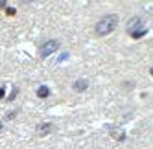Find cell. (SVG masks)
<instances>
[{"instance_id": "cell-3", "label": "cell", "mask_w": 153, "mask_h": 149, "mask_svg": "<svg viewBox=\"0 0 153 149\" xmlns=\"http://www.w3.org/2000/svg\"><path fill=\"white\" fill-rule=\"evenodd\" d=\"M142 30H146V28H144V20H142L140 17H133L127 22V31H129L131 35L137 33V31H142Z\"/></svg>"}, {"instance_id": "cell-11", "label": "cell", "mask_w": 153, "mask_h": 149, "mask_svg": "<svg viewBox=\"0 0 153 149\" xmlns=\"http://www.w3.org/2000/svg\"><path fill=\"white\" fill-rule=\"evenodd\" d=\"M0 98H4V89H0Z\"/></svg>"}, {"instance_id": "cell-8", "label": "cell", "mask_w": 153, "mask_h": 149, "mask_svg": "<svg viewBox=\"0 0 153 149\" xmlns=\"http://www.w3.org/2000/svg\"><path fill=\"white\" fill-rule=\"evenodd\" d=\"M146 31H148V30H142V31H137V33H133V35H131V37H133V39H138V37H144V35H146Z\"/></svg>"}, {"instance_id": "cell-5", "label": "cell", "mask_w": 153, "mask_h": 149, "mask_svg": "<svg viewBox=\"0 0 153 149\" xmlns=\"http://www.w3.org/2000/svg\"><path fill=\"white\" fill-rule=\"evenodd\" d=\"M87 87H89V81H87V79H78V81H74V85H72V89L76 92H85Z\"/></svg>"}, {"instance_id": "cell-9", "label": "cell", "mask_w": 153, "mask_h": 149, "mask_svg": "<svg viewBox=\"0 0 153 149\" xmlns=\"http://www.w3.org/2000/svg\"><path fill=\"white\" fill-rule=\"evenodd\" d=\"M6 11H7V15H15V9H13V7H7Z\"/></svg>"}, {"instance_id": "cell-2", "label": "cell", "mask_w": 153, "mask_h": 149, "mask_svg": "<svg viewBox=\"0 0 153 149\" xmlns=\"http://www.w3.org/2000/svg\"><path fill=\"white\" fill-rule=\"evenodd\" d=\"M57 50H59V41L50 39V41H46V42H42V44H41L39 55L41 57H48V55H52L53 52H57Z\"/></svg>"}, {"instance_id": "cell-10", "label": "cell", "mask_w": 153, "mask_h": 149, "mask_svg": "<svg viewBox=\"0 0 153 149\" xmlns=\"http://www.w3.org/2000/svg\"><path fill=\"white\" fill-rule=\"evenodd\" d=\"M0 7H6V0H0Z\"/></svg>"}, {"instance_id": "cell-6", "label": "cell", "mask_w": 153, "mask_h": 149, "mask_svg": "<svg viewBox=\"0 0 153 149\" xmlns=\"http://www.w3.org/2000/svg\"><path fill=\"white\" fill-rule=\"evenodd\" d=\"M37 96H39V98H48V96H50V89L46 87V85H41V87L37 89Z\"/></svg>"}, {"instance_id": "cell-12", "label": "cell", "mask_w": 153, "mask_h": 149, "mask_svg": "<svg viewBox=\"0 0 153 149\" xmlns=\"http://www.w3.org/2000/svg\"><path fill=\"white\" fill-rule=\"evenodd\" d=\"M0 129H2V122H0Z\"/></svg>"}, {"instance_id": "cell-4", "label": "cell", "mask_w": 153, "mask_h": 149, "mask_svg": "<svg viewBox=\"0 0 153 149\" xmlns=\"http://www.w3.org/2000/svg\"><path fill=\"white\" fill-rule=\"evenodd\" d=\"M52 129H53V125H52L50 122H42V123L37 125V134H39V136H46Z\"/></svg>"}, {"instance_id": "cell-7", "label": "cell", "mask_w": 153, "mask_h": 149, "mask_svg": "<svg viewBox=\"0 0 153 149\" xmlns=\"http://www.w3.org/2000/svg\"><path fill=\"white\" fill-rule=\"evenodd\" d=\"M113 134H114V138H116V140H124V138H126V134H124L122 131H114Z\"/></svg>"}, {"instance_id": "cell-1", "label": "cell", "mask_w": 153, "mask_h": 149, "mask_svg": "<svg viewBox=\"0 0 153 149\" xmlns=\"http://www.w3.org/2000/svg\"><path fill=\"white\" fill-rule=\"evenodd\" d=\"M116 26H118V15L111 13V15H105V17H102L100 20H98L96 26H94V31H96V35L103 37V35L113 33V31L116 30Z\"/></svg>"}]
</instances>
